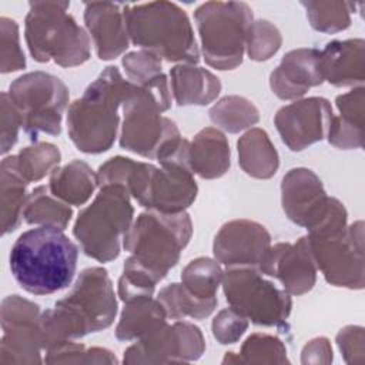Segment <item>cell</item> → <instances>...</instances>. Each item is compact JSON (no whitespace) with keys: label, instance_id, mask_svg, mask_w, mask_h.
Masks as SVG:
<instances>
[{"label":"cell","instance_id":"31","mask_svg":"<svg viewBox=\"0 0 365 365\" xmlns=\"http://www.w3.org/2000/svg\"><path fill=\"white\" fill-rule=\"evenodd\" d=\"M73 210L51 194L48 185H38L29 192L23 210V220L30 225L66 230L71 221Z\"/></svg>","mask_w":365,"mask_h":365},{"label":"cell","instance_id":"45","mask_svg":"<svg viewBox=\"0 0 365 365\" xmlns=\"http://www.w3.org/2000/svg\"><path fill=\"white\" fill-rule=\"evenodd\" d=\"M1 154H7L19 140L23 120L19 110L11 103L7 91L1 93Z\"/></svg>","mask_w":365,"mask_h":365},{"label":"cell","instance_id":"10","mask_svg":"<svg viewBox=\"0 0 365 365\" xmlns=\"http://www.w3.org/2000/svg\"><path fill=\"white\" fill-rule=\"evenodd\" d=\"M205 63L217 70H234L244 58L245 40L254 21L244 1H205L194 11Z\"/></svg>","mask_w":365,"mask_h":365},{"label":"cell","instance_id":"29","mask_svg":"<svg viewBox=\"0 0 365 365\" xmlns=\"http://www.w3.org/2000/svg\"><path fill=\"white\" fill-rule=\"evenodd\" d=\"M165 324L167 315L157 298H137L125 302L115 327V338L118 341H137Z\"/></svg>","mask_w":365,"mask_h":365},{"label":"cell","instance_id":"24","mask_svg":"<svg viewBox=\"0 0 365 365\" xmlns=\"http://www.w3.org/2000/svg\"><path fill=\"white\" fill-rule=\"evenodd\" d=\"M188 164L204 180L222 177L231 165V151L225 134L215 127L200 130L188 148Z\"/></svg>","mask_w":365,"mask_h":365},{"label":"cell","instance_id":"19","mask_svg":"<svg viewBox=\"0 0 365 365\" xmlns=\"http://www.w3.org/2000/svg\"><path fill=\"white\" fill-rule=\"evenodd\" d=\"M198 185L188 164L163 163L155 167L141 207L165 214L185 211L197 198Z\"/></svg>","mask_w":365,"mask_h":365},{"label":"cell","instance_id":"12","mask_svg":"<svg viewBox=\"0 0 365 365\" xmlns=\"http://www.w3.org/2000/svg\"><path fill=\"white\" fill-rule=\"evenodd\" d=\"M23 120V130L34 141L38 134L58 135L68 104V88L54 74L30 71L17 77L7 91Z\"/></svg>","mask_w":365,"mask_h":365},{"label":"cell","instance_id":"23","mask_svg":"<svg viewBox=\"0 0 365 365\" xmlns=\"http://www.w3.org/2000/svg\"><path fill=\"white\" fill-rule=\"evenodd\" d=\"M339 115L332 117L328 143L339 150H356L364 145V113L365 88L354 87L351 91L335 98Z\"/></svg>","mask_w":365,"mask_h":365},{"label":"cell","instance_id":"7","mask_svg":"<svg viewBox=\"0 0 365 365\" xmlns=\"http://www.w3.org/2000/svg\"><path fill=\"white\" fill-rule=\"evenodd\" d=\"M171 107V91L164 74L148 87L134 84L123 103L120 147L148 160H157L160 151L181 137L177 124L163 115Z\"/></svg>","mask_w":365,"mask_h":365},{"label":"cell","instance_id":"15","mask_svg":"<svg viewBox=\"0 0 365 365\" xmlns=\"http://www.w3.org/2000/svg\"><path fill=\"white\" fill-rule=\"evenodd\" d=\"M332 117L331 103L315 96L294 100L281 107L274 117V124L291 151H302L328 135Z\"/></svg>","mask_w":365,"mask_h":365},{"label":"cell","instance_id":"34","mask_svg":"<svg viewBox=\"0 0 365 365\" xmlns=\"http://www.w3.org/2000/svg\"><path fill=\"white\" fill-rule=\"evenodd\" d=\"M16 171L23 180L37 182L50 175L61 163V153L57 145L46 141H34L11 155Z\"/></svg>","mask_w":365,"mask_h":365},{"label":"cell","instance_id":"9","mask_svg":"<svg viewBox=\"0 0 365 365\" xmlns=\"http://www.w3.org/2000/svg\"><path fill=\"white\" fill-rule=\"evenodd\" d=\"M130 198L120 185L100 187L91 204L78 212L73 235L87 257L110 262L120 255L121 241L134 221Z\"/></svg>","mask_w":365,"mask_h":365},{"label":"cell","instance_id":"2","mask_svg":"<svg viewBox=\"0 0 365 365\" xmlns=\"http://www.w3.org/2000/svg\"><path fill=\"white\" fill-rule=\"evenodd\" d=\"M78 247L53 227H36L14 241L9 264L17 284L33 295H50L71 285Z\"/></svg>","mask_w":365,"mask_h":365},{"label":"cell","instance_id":"43","mask_svg":"<svg viewBox=\"0 0 365 365\" xmlns=\"http://www.w3.org/2000/svg\"><path fill=\"white\" fill-rule=\"evenodd\" d=\"M250 321L245 315L232 307L221 309L211 322L212 336L221 345H230L240 341L248 329Z\"/></svg>","mask_w":365,"mask_h":365},{"label":"cell","instance_id":"46","mask_svg":"<svg viewBox=\"0 0 365 365\" xmlns=\"http://www.w3.org/2000/svg\"><path fill=\"white\" fill-rule=\"evenodd\" d=\"M332 359V346L329 339L325 336L312 338L301 351L302 364H331Z\"/></svg>","mask_w":365,"mask_h":365},{"label":"cell","instance_id":"35","mask_svg":"<svg viewBox=\"0 0 365 365\" xmlns=\"http://www.w3.org/2000/svg\"><path fill=\"white\" fill-rule=\"evenodd\" d=\"M222 364H289L285 344L274 335L255 332L250 335L238 354L227 352Z\"/></svg>","mask_w":365,"mask_h":365},{"label":"cell","instance_id":"8","mask_svg":"<svg viewBox=\"0 0 365 365\" xmlns=\"http://www.w3.org/2000/svg\"><path fill=\"white\" fill-rule=\"evenodd\" d=\"M191 235L192 222L185 211L165 214L148 210L133 221L123 238V247L163 281L180 261Z\"/></svg>","mask_w":365,"mask_h":365},{"label":"cell","instance_id":"25","mask_svg":"<svg viewBox=\"0 0 365 365\" xmlns=\"http://www.w3.org/2000/svg\"><path fill=\"white\" fill-rule=\"evenodd\" d=\"M171 96L177 106H208L221 93L220 78L197 64H177L170 70Z\"/></svg>","mask_w":365,"mask_h":365},{"label":"cell","instance_id":"21","mask_svg":"<svg viewBox=\"0 0 365 365\" xmlns=\"http://www.w3.org/2000/svg\"><path fill=\"white\" fill-rule=\"evenodd\" d=\"M84 23L100 60H114L130 47L123 4L110 1L84 3Z\"/></svg>","mask_w":365,"mask_h":365},{"label":"cell","instance_id":"4","mask_svg":"<svg viewBox=\"0 0 365 365\" xmlns=\"http://www.w3.org/2000/svg\"><path fill=\"white\" fill-rule=\"evenodd\" d=\"M133 87L118 67L108 66L68 106L67 131L77 150L101 154L113 147L120 125L118 110Z\"/></svg>","mask_w":365,"mask_h":365},{"label":"cell","instance_id":"22","mask_svg":"<svg viewBox=\"0 0 365 365\" xmlns=\"http://www.w3.org/2000/svg\"><path fill=\"white\" fill-rule=\"evenodd\" d=\"M324 81L335 87H359L365 80L364 38L332 40L319 53Z\"/></svg>","mask_w":365,"mask_h":365},{"label":"cell","instance_id":"17","mask_svg":"<svg viewBox=\"0 0 365 365\" xmlns=\"http://www.w3.org/2000/svg\"><path fill=\"white\" fill-rule=\"evenodd\" d=\"M258 269L281 282L289 295H304L317 282V265L307 237L271 245Z\"/></svg>","mask_w":365,"mask_h":365},{"label":"cell","instance_id":"32","mask_svg":"<svg viewBox=\"0 0 365 365\" xmlns=\"http://www.w3.org/2000/svg\"><path fill=\"white\" fill-rule=\"evenodd\" d=\"M158 302L163 305L167 318L171 319H204L210 317L217 304L218 298L204 299L191 294L181 282H173L160 289L157 295Z\"/></svg>","mask_w":365,"mask_h":365},{"label":"cell","instance_id":"42","mask_svg":"<svg viewBox=\"0 0 365 365\" xmlns=\"http://www.w3.org/2000/svg\"><path fill=\"white\" fill-rule=\"evenodd\" d=\"M121 64L128 81L138 87H148L164 76L161 70V58L145 50L127 53L123 57Z\"/></svg>","mask_w":365,"mask_h":365},{"label":"cell","instance_id":"33","mask_svg":"<svg viewBox=\"0 0 365 365\" xmlns=\"http://www.w3.org/2000/svg\"><path fill=\"white\" fill-rule=\"evenodd\" d=\"M210 120L217 128L237 134L250 130L259 121V111L255 104L242 96H225L220 98L208 111Z\"/></svg>","mask_w":365,"mask_h":365},{"label":"cell","instance_id":"39","mask_svg":"<svg viewBox=\"0 0 365 365\" xmlns=\"http://www.w3.org/2000/svg\"><path fill=\"white\" fill-rule=\"evenodd\" d=\"M158 282L160 279L151 271L137 262L133 257H128L117 282V292L120 299L125 304L137 298L153 297Z\"/></svg>","mask_w":365,"mask_h":365},{"label":"cell","instance_id":"14","mask_svg":"<svg viewBox=\"0 0 365 365\" xmlns=\"http://www.w3.org/2000/svg\"><path fill=\"white\" fill-rule=\"evenodd\" d=\"M205 352L201 329L187 321L163 325L124 351V364L192 362Z\"/></svg>","mask_w":365,"mask_h":365},{"label":"cell","instance_id":"6","mask_svg":"<svg viewBox=\"0 0 365 365\" xmlns=\"http://www.w3.org/2000/svg\"><path fill=\"white\" fill-rule=\"evenodd\" d=\"M70 1H30L24 38L38 63L53 60L61 67L84 64L91 56L88 33L68 13Z\"/></svg>","mask_w":365,"mask_h":365},{"label":"cell","instance_id":"36","mask_svg":"<svg viewBox=\"0 0 365 365\" xmlns=\"http://www.w3.org/2000/svg\"><path fill=\"white\" fill-rule=\"evenodd\" d=\"M224 271L215 258L198 257L190 261L181 272V284L195 297L217 298V291L222 284Z\"/></svg>","mask_w":365,"mask_h":365},{"label":"cell","instance_id":"3","mask_svg":"<svg viewBox=\"0 0 365 365\" xmlns=\"http://www.w3.org/2000/svg\"><path fill=\"white\" fill-rule=\"evenodd\" d=\"M344 204L329 197L322 217L308 228V242L317 265L329 285L362 289L365 285L364 222L348 225Z\"/></svg>","mask_w":365,"mask_h":365},{"label":"cell","instance_id":"13","mask_svg":"<svg viewBox=\"0 0 365 365\" xmlns=\"http://www.w3.org/2000/svg\"><path fill=\"white\" fill-rule=\"evenodd\" d=\"M0 364L33 365L41 364L43 335L41 311L37 304L17 294L7 295L1 301Z\"/></svg>","mask_w":365,"mask_h":365},{"label":"cell","instance_id":"26","mask_svg":"<svg viewBox=\"0 0 365 365\" xmlns=\"http://www.w3.org/2000/svg\"><path fill=\"white\" fill-rule=\"evenodd\" d=\"M48 190L63 202L74 207L84 205L98 187L97 173L81 160L58 165L48 178Z\"/></svg>","mask_w":365,"mask_h":365},{"label":"cell","instance_id":"5","mask_svg":"<svg viewBox=\"0 0 365 365\" xmlns=\"http://www.w3.org/2000/svg\"><path fill=\"white\" fill-rule=\"evenodd\" d=\"M130 41L161 60L197 64L200 50L188 14L173 1L123 4Z\"/></svg>","mask_w":365,"mask_h":365},{"label":"cell","instance_id":"11","mask_svg":"<svg viewBox=\"0 0 365 365\" xmlns=\"http://www.w3.org/2000/svg\"><path fill=\"white\" fill-rule=\"evenodd\" d=\"M222 291L230 307L255 325L288 329L291 295L264 278L258 268L231 267L224 271Z\"/></svg>","mask_w":365,"mask_h":365},{"label":"cell","instance_id":"16","mask_svg":"<svg viewBox=\"0 0 365 365\" xmlns=\"http://www.w3.org/2000/svg\"><path fill=\"white\" fill-rule=\"evenodd\" d=\"M271 247V235L267 228L252 220L238 218L225 222L214 237V258L231 267L258 268Z\"/></svg>","mask_w":365,"mask_h":365},{"label":"cell","instance_id":"41","mask_svg":"<svg viewBox=\"0 0 365 365\" xmlns=\"http://www.w3.org/2000/svg\"><path fill=\"white\" fill-rule=\"evenodd\" d=\"M0 33V71L7 74L23 70L26 67V57L20 46L19 24L16 20L1 16Z\"/></svg>","mask_w":365,"mask_h":365},{"label":"cell","instance_id":"40","mask_svg":"<svg viewBox=\"0 0 365 365\" xmlns=\"http://www.w3.org/2000/svg\"><path fill=\"white\" fill-rule=\"evenodd\" d=\"M282 36L268 20H254L245 40V51L254 61H267L281 48Z\"/></svg>","mask_w":365,"mask_h":365},{"label":"cell","instance_id":"18","mask_svg":"<svg viewBox=\"0 0 365 365\" xmlns=\"http://www.w3.org/2000/svg\"><path fill=\"white\" fill-rule=\"evenodd\" d=\"M328 200L322 181L312 170L295 167L282 177V210L295 225L311 228L322 217Z\"/></svg>","mask_w":365,"mask_h":365},{"label":"cell","instance_id":"20","mask_svg":"<svg viewBox=\"0 0 365 365\" xmlns=\"http://www.w3.org/2000/svg\"><path fill=\"white\" fill-rule=\"evenodd\" d=\"M321 50L299 47L288 51L269 74V87L281 100H299L305 93L324 83L319 68Z\"/></svg>","mask_w":365,"mask_h":365},{"label":"cell","instance_id":"44","mask_svg":"<svg viewBox=\"0 0 365 365\" xmlns=\"http://www.w3.org/2000/svg\"><path fill=\"white\" fill-rule=\"evenodd\" d=\"M336 345L346 364L365 362V332L364 327L346 325L336 334Z\"/></svg>","mask_w":365,"mask_h":365},{"label":"cell","instance_id":"30","mask_svg":"<svg viewBox=\"0 0 365 365\" xmlns=\"http://www.w3.org/2000/svg\"><path fill=\"white\" fill-rule=\"evenodd\" d=\"M0 217L1 234L13 232L23 220L29 182L16 171L11 155L1 160L0 167Z\"/></svg>","mask_w":365,"mask_h":365},{"label":"cell","instance_id":"28","mask_svg":"<svg viewBox=\"0 0 365 365\" xmlns=\"http://www.w3.org/2000/svg\"><path fill=\"white\" fill-rule=\"evenodd\" d=\"M155 167L157 165L151 163L115 155L98 167V188L106 185H120L125 188L128 194L141 205L148 191Z\"/></svg>","mask_w":365,"mask_h":365},{"label":"cell","instance_id":"27","mask_svg":"<svg viewBox=\"0 0 365 365\" xmlns=\"http://www.w3.org/2000/svg\"><path fill=\"white\" fill-rule=\"evenodd\" d=\"M237 151L240 167L252 178L268 180L278 171V151L268 133L259 127H251L240 137Z\"/></svg>","mask_w":365,"mask_h":365},{"label":"cell","instance_id":"37","mask_svg":"<svg viewBox=\"0 0 365 365\" xmlns=\"http://www.w3.org/2000/svg\"><path fill=\"white\" fill-rule=\"evenodd\" d=\"M311 27L319 33L334 34L349 29L351 13L355 3L351 1H301Z\"/></svg>","mask_w":365,"mask_h":365},{"label":"cell","instance_id":"38","mask_svg":"<svg viewBox=\"0 0 365 365\" xmlns=\"http://www.w3.org/2000/svg\"><path fill=\"white\" fill-rule=\"evenodd\" d=\"M46 364H118L115 355L101 346L86 348L74 339L63 341L46 349Z\"/></svg>","mask_w":365,"mask_h":365},{"label":"cell","instance_id":"1","mask_svg":"<svg viewBox=\"0 0 365 365\" xmlns=\"http://www.w3.org/2000/svg\"><path fill=\"white\" fill-rule=\"evenodd\" d=\"M118 305L107 269L90 267L80 272L70 292L41 312L44 351L63 341L78 339L108 328Z\"/></svg>","mask_w":365,"mask_h":365}]
</instances>
